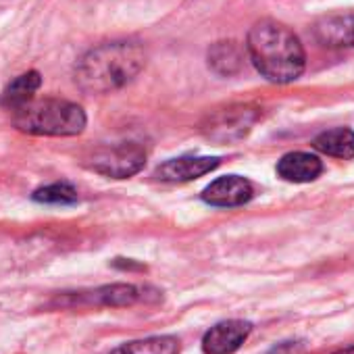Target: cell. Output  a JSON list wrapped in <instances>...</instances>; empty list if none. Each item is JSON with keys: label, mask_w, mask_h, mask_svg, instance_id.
<instances>
[{"label": "cell", "mask_w": 354, "mask_h": 354, "mask_svg": "<svg viewBox=\"0 0 354 354\" xmlns=\"http://www.w3.org/2000/svg\"><path fill=\"white\" fill-rule=\"evenodd\" d=\"M259 117H261L259 109L250 104H234L209 115V119L203 123V131L207 138L215 142L242 140L259 121Z\"/></svg>", "instance_id": "obj_5"}, {"label": "cell", "mask_w": 354, "mask_h": 354, "mask_svg": "<svg viewBox=\"0 0 354 354\" xmlns=\"http://www.w3.org/2000/svg\"><path fill=\"white\" fill-rule=\"evenodd\" d=\"M32 198L40 205H53V207H67V205H75L77 203V190L67 184V182H57L44 188H38Z\"/></svg>", "instance_id": "obj_16"}, {"label": "cell", "mask_w": 354, "mask_h": 354, "mask_svg": "<svg viewBox=\"0 0 354 354\" xmlns=\"http://www.w3.org/2000/svg\"><path fill=\"white\" fill-rule=\"evenodd\" d=\"M13 123L19 131L32 136H53V138H71L80 136L86 129V113L80 104L44 98L32 100L26 106L13 111Z\"/></svg>", "instance_id": "obj_3"}, {"label": "cell", "mask_w": 354, "mask_h": 354, "mask_svg": "<svg viewBox=\"0 0 354 354\" xmlns=\"http://www.w3.org/2000/svg\"><path fill=\"white\" fill-rule=\"evenodd\" d=\"M148 288L133 283H111L88 292L65 294L57 302L61 306H131L146 298Z\"/></svg>", "instance_id": "obj_6"}, {"label": "cell", "mask_w": 354, "mask_h": 354, "mask_svg": "<svg viewBox=\"0 0 354 354\" xmlns=\"http://www.w3.org/2000/svg\"><path fill=\"white\" fill-rule=\"evenodd\" d=\"M40 86H42V77L38 71L21 73L7 86V90L3 94V106L9 111H17L21 106H26L28 102L34 100V94L38 92Z\"/></svg>", "instance_id": "obj_13"}, {"label": "cell", "mask_w": 354, "mask_h": 354, "mask_svg": "<svg viewBox=\"0 0 354 354\" xmlns=\"http://www.w3.org/2000/svg\"><path fill=\"white\" fill-rule=\"evenodd\" d=\"M146 67V50L138 42H106L88 50L75 65V84L86 94H109L127 86Z\"/></svg>", "instance_id": "obj_2"}, {"label": "cell", "mask_w": 354, "mask_h": 354, "mask_svg": "<svg viewBox=\"0 0 354 354\" xmlns=\"http://www.w3.org/2000/svg\"><path fill=\"white\" fill-rule=\"evenodd\" d=\"M252 323L242 319H230L213 325L203 337L205 354H234L250 335Z\"/></svg>", "instance_id": "obj_8"}, {"label": "cell", "mask_w": 354, "mask_h": 354, "mask_svg": "<svg viewBox=\"0 0 354 354\" xmlns=\"http://www.w3.org/2000/svg\"><path fill=\"white\" fill-rule=\"evenodd\" d=\"M254 196V188L248 180L240 175H225L215 180L211 186L205 188L203 201L217 209H234L250 203Z\"/></svg>", "instance_id": "obj_7"}, {"label": "cell", "mask_w": 354, "mask_h": 354, "mask_svg": "<svg viewBox=\"0 0 354 354\" xmlns=\"http://www.w3.org/2000/svg\"><path fill=\"white\" fill-rule=\"evenodd\" d=\"M315 150L327 154V156H335V158H354V131L348 127H335V129H327L323 133H319L313 140Z\"/></svg>", "instance_id": "obj_12"}, {"label": "cell", "mask_w": 354, "mask_h": 354, "mask_svg": "<svg viewBox=\"0 0 354 354\" xmlns=\"http://www.w3.org/2000/svg\"><path fill=\"white\" fill-rule=\"evenodd\" d=\"M315 40L325 48H352L354 46V11L331 13L313 26Z\"/></svg>", "instance_id": "obj_10"}, {"label": "cell", "mask_w": 354, "mask_h": 354, "mask_svg": "<svg viewBox=\"0 0 354 354\" xmlns=\"http://www.w3.org/2000/svg\"><path fill=\"white\" fill-rule=\"evenodd\" d=\"M182 346L175 335H152L144 339L127 342L115 348L111 354H180Z\"/></svg>", "instance_id": "obj_15"}, {"label": "cell", "mask_w": 354, "mask_h": 354, "mask_svg": "<svg viewBox=\"0 0 354 354\" xmlns=\"http://www.w3.org/2000/svg\"><path fill=\"white\" fill-rule=\"evenodd\" d=\"M331 354H354V344H352V346H348V348L335 350V352H331Z\"/></svg>", "instance_id": "obj_17"}, {"label": "cell", "mask_w": 354, "mask_h": 354, "mask_svg": "<svg viewBox=\"0 0 354 354\" xmlns=\"http://www.w3.org/2000/svg\"><path fill=\"white\" fill-rule=\"evenodd\" d=\"M146 165V152L138 144H115L96 148L86 167L113 180H127V177L140 173Z\"/></svg>", "instance_id": "obj_4"}, {"label": "cell", "mask_w": 354, "mask_h": 354, "mask_svg": "<svg viewBox=\"0 0 354 354\" xmlns=\"http://www.w3.org/2000/svg\"><path fill=\"white\" fill-rule=\"evenodd\" d=\"M209 67L219 75H236L244 67V50L236 42H217L209 50Z\"/></svg>", "instance_id": "obj_14"}, {"label": "cell", "mask_w": 354, "mask_h": 354, "mask_svg": "<svg viewBox=\"0 0 354 354\" xmlns=\"http://www.w3.org/2000/svg\"><path fill=\"white\" fill-rule=\"evenodd\" d=\"M275 171L283 182L308 184L323 173V162L317 154L310 152H288L277 160Z\"/></svg>", "instance_id": "obj_11"}, {"label": "cell", "mask_w": 354, "mask_h": 354, "mask_svg": "<svg viewBox=\"0 0 354 354\" xmlns=\"http://www.w3.org/2000/svg\"><path fill=\"white\" fill-rule=\"evenodd\" d=\"M246 53L257 71L273 84H290L304 71V48L298 36L273 19L257 21L246 38Z\"/></svg>", "instance_id": "obj_1"}, {"label": "cell", "mask_w": 354, "mask_h": 354, "mask_svg": "<svg viewBox=\"0 0 354 354\" xmlns=\"http://www.w3.org/2000/svg\"><path fill=\"white\" fill-rule=\"evenodd\" d=\"M219 162L221 160L217 156H180L162 162L154 171V177L169 184H184L211 173L219 167Z\"/></svg>", "instance_id": "obj_9"}]
</instances>
